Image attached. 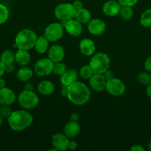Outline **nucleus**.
<instances>
[{
    "instance_id": "nucleus-1",
    "label": "nucleus",
    "mask_w": 151,
    "mask_h": 151,
    "mask_svg": "<svg viewBox=\"0 0 151 151\" xmlns=\"http://www.w3.org/2000/svg\"><path fill=\"white\" fill-rule=\"evenodd\" d=\"M68 98L76 106H82L90 98V91L84 83L76 81L68 86Z\"/></svg>"
},
{
    "instance_id": "nucleus-2",
    "label": "nucleus",
    "mask_w": 151,
    "mask_h": 151,
    "mask_svg": "<svg viewBox=\"0 0 151 151\" xmlns=\"http://www.w3.org/2000/svg\"><path fill=\"white\" fill-rule=\"evenodd\" d=\"M33 118L27 111H15L7 118L10 128L13 131H21L28 128L32 124Z\"/></svg>"
},
{
    "instance_id": "nucleus-3",
    "label": "nucleus",
    "mask_w": 151,
    "mask_h": 151,
    "mask_svg": "<svg viewBox=\"0 0 151 151\" xmlns=\"http://www.w3.org/2000/svg\"><path fill=\"white\" fill-rule=\"evenodd\" d=\"M37 35L34 31L30 29H23L19 31L15 38V43L18 49L25 50H30L33 48Z\"/></svg>"
},
{
    "instance_id": "nucleus-4",
    "label": "nucleus",
    "mask_w": 151,
    "mask_h": 151,
    "mask_svg": "<svg viewBox=\"0 0 151 151\" xmlns=\"http://www.w3.org/2000/svg\"><path fill=\"white\" fill-rule=\"evenodd\" d=\"M110 60L109 56L103 52H99L93 55L90 59V66L93 73L103 74L107 69H109Z\"/></svg>"
},
{
    "instance_id": "nucleus-5",
    "label": "nucleus",
    "mask_w": 151,
    "mask_h": 151,
    "mask_svg": "<svg viewBox=\"0 0 151 151\" xmlns=\"http://www.w3.org/2000/svg\"><path fill=\"white\" fill-rule=\"evenodd\" d=\"M76 10L74 8L72 4L62 3L57 5L55 8L54 15L57 19L60 21H68L75 19Z\"/></svg>"
},
{
    "instance_id": "nucleus-6",
    "label": "nucleus",
    "mask_w": 151,
    "mask_h": 151,
    "mask_svg": "<svg viewBox=\"0 0 151 151\" xmlns=\"http://www.w3.org/2000/svg\"><path fill=\"white\" fill-rule=\"evenodd\" d=\"M18 102L21 107L25 109H32L38 104L39 99L33 91H25L19 94Z\"/></svg>"
},
{
    "instance_id": "nucleus-7",
    "label": "nucleus",
    "mask_w": 151,
    "mask_h": 151,
    "mask_svg": "<svg viewBox=\"0 0 151 151\" xmlns=\"http://www.w3.org/2000/svg\"><path fill=\"white\" fill-rule=\"evenodd\" d=\"M64 34V27L60 23H52L46 27L44 36L49 42H56L62 38Z\"/></svg>"
},
{
    "instance_id": "nucleus-8",
    "label": "nucleus",
    "mask_w": 151,
    "mask_h": 151,
    "mask_svg": "<svg viewBox=\"0 0 151 151\" xmlns=\"http://www.w3.org/2000/svg\"><path fill=\"white\" fill-rule=\"evenodd\" d=\"M53 65L54 63L49 58L39 59L34 65V72L38 76H47L53 72Z\"/></svg>"
},
{
    "instance_id": "nucleus-9",
    "label": "nucleus",
    "mask_w": 151,
    "mask_h": 151,
    "mask_svg": "<svg viewBox=\"0 0 151 151\" xmlns=\"http://www.w3.org/2000/svg\"><path fill=\"white\" fill-rule=\"evenodd\" d=\"M105 89L111 95L118 97L124 94L126 87L121 80L113 78L109 81H107Z\"/></svg>"
},
{
    "instance_id": "nucleus-10",
    "label": "nucleus",
    "mask_w": 151,
    "mask_h": 151,
    "mask_svg": "<svg viewBox=\"0 0 151 151\" xmlns=\"http://www.w3.org/2000/svg\"><path fill=\"white\" fill-rule=\"evenodd\" d=\"M88 30L93 35H101L106 30V24L99 19H91L88 22Z\"/></svg>"
},
{
    "instance_id": "nucleus-11",
    "label": "nucleus",
    "mask_w": 151,
    "mask_h": 151,
    "mask_svg": "<svg viewBox=\"0 0 151 151\" xmlns=\"http://www.w3.org/2000/svg\"><path fill=\"white\" fill-rule=\"evenodd\" d=\"M107 81L102 74L93 73L89 79V83L91 88L96 91H102L105 89Z\"/></svg>"
},
{
    "instance_id": "nucleus-12",
    "label": "nucleus",
    "mask_w": 151,
    "mask_h": 151,
    "mask_svg": "<svg viewBox=\"0 0 151 151\" xmlns=\"http://www.w3.org/2000/svg\"><path fill=\"white\" fill-rule=\"evenodd\" d=\"M69 139L65 134L57 133L52 137V145L57 150H65L68 148Z\"/></svg>"
},
{
    "instance_id": "nucleus-13",
    "label": "nucleus",
    "mask_w": 151,
    "mask_h": 151,
    "mask_svg": "<svg viewBox=\"0 0 151 151\" xmlns=\"http://www.w3.org/2000/svg\"><path fill=\"white\" fill-rule=\"evenodd\" d=\"M121 5L118 1L109 0L103 4L102 11L107 16H115L119 13Z\"/></svg>"
},
{
    "instance_id": "nucleus-14",
    "label": "nucleus",
    "mask_w": 151,
    "mask_h": 151,
    "mask_svg": "<svg viewBox=\"0 0 151 151\" xmlns=\"http://www.w3.org/2000/svg\"><path fill=\"white\" fill-rule=\"evenodd\" d=\"M16 100V96L13 90L7 87L0 88V105L10 106Z\"/></svg>"
},
{
    "instance_id": "nucleus-15",
    "label": "nucleus",
    "mask_w": 151,
    "mask_h": 151,
    "mask_svg": "<svg viewBox=\"0 0 151 151\" xmlns=\"http://www.w3.org/2000/svg\"><path fill=\"white\" fill-rule=\"evenodd\" d=\"M65 28V30L68 34L74 37H77L80 35L81 32H82L81 24L78 22L76 19H72L67 21Z\"/></svg>"
},
{
    "instance_id": "nucleus-16",
    "label": "nucleus",
    "mask_w": 151,
    "mask_h": 151,
    "mask_svg": "<svg viewBox=\"0 0 151 151\" xmlns=\"http://www.w3.org/2000/svg\"><path fill=\"white\" fill-rule=\"evenodd\" d=\"M65 57V50L63 47L58 44L53 45L48 51V58L53 62H62Z\"/></svg>"
},
{
    "instance_id": "nucleus-17",
    "label": "nucleus",
    "mask_w": 151,
    "mask_h": 151,
    "mask_svg": "<svg viewBox=\"0 0 151 151\" xmlns=\"http://www.w3.org/2000/svg\"><path fill=\"white\" fill-rule=\"evenodd\" d=\"M79 50L84 55L90 56L94 53L96 50V46L91 39L83 38L79 43Z\"/></svg>"
},
{
    "instance_id": "nucleus-18",
    "label": "nucleus",
    "mask_w": 151,
    "mask_h": 151,
    "mask_svg": "<svg viewBox=\"0 0 151 151\" xmlns=\"http://www.w3.org/2000/svg\"><path fill=\"white\" fill-rule=\"evenodd\" d=\"M78 80V73L74 69H68L61 75V83L63 86H68Z\"/></svg>"
},
{
    "instance_id": "nucleus-19",
    "label": "nucleus",
    "mask_w": 151,
    "mask_h": 151,
    "mask_svg": "<svg viewBox=\"0 0 151 151\" xmlns=\"http://www.w3.org/2000/svg\"><path fill=\"white\" fill-rule=\"evenodd\" d=\"M80 132V125L77 122H68L64 128V134L68 137V138H73L78 135Z\"/></svg>"
},
{
    "instance_id": "nucleus-20",
    "label": "nucleus",
    "mask_w": 151,
    "mask_h": 151,
    "mask_svg": "<svg viewBox=\"0 0 151 151\" xmlns=\"http://www.w3.org/2000/svg\"><path fill=\"white\" fill-rule=\"evenodd\" d=\"M15 61L20 66H27L30 62V55L28 50L18 49L15 53Z\"/></svg>"
},
{
    "instance_id": "nucleus-21",
    "label": "nucleus",
    "mask_w": 151,
    "mask_h": 151,
    "mask_svg": "<svg viewBox=\"0 0 151 151\" xmlns=\"http://www.w3.org/2000/svg\"><path fill=\"white\" fill-rule=\"evenodd\" d=\"M55 90V86L49 81H43L38 85V91L42 95H50Z\"/></svg>"
},
{
    "instance_id": "nucleus-22",
    "label": "nucleus",
    "mask_w": 151,
    "mask_h": 151,
    "mask_svg": "<svg viewBox=\"0 0 151 151\" xmlns=\"http://www.w3.org/2000/svg\"><path fill=\"white\" fill-rule=\"evenodd\" d=\"M75 19L81 24H87L91 20V15L87 9L82 7L76 10Z\"/></svg>"
},
{
    "instance_id": "nucleus-23",
    "label": "nucleus",
    "mask_w": 151,
    "mask_h": 151,
    "mask_svg": "<svg viewBox=\"0 0 151 151\" xmlns=\"http://www.w3.org/2000/svg\"><path fill=\"white\" fill-rule=\"evenodd\" d=\"M48 46L49 41L44 35H41V36L37 38L34 47H35V50L37 52L43 54V53L46 52V51L48 49Z\"/></svg>"
},
{
    "instance_id": "nucleus-24",
    "label": "nucleus",
    "mask_w": 151,
    "mask_h": 151,
    "mask_svg": "<svg viewBox=\"0 0 151 151\" xmlns=\"http://www.w3.org/2000/svg\"><path fill=\"white\" fill-rule=\"evenodd\" d=\"M33 72L28 67H22L16 72V78L22 82H27L33 77Z\"/></svg>"
},
{
    "instance_id": "nucleus-25",
    "label": "nucleus",
    "mask_w": 151,
    "mask_h": 151,
    "mask_svg": "<svg viewBox=\"0 0 151 151\" xmlns=\"http://www.w3.org/2000/svg\"><path fill=\"white\" fill-rule=\"evenodd\" d=\"M0 60L4 64H9L15 61V53L10 50H4L0 56Z\"/></svg>"
},
{
    "instance_id": "nucleus-26",
    "label": "nucleus",
    "mask_w": 151,
    "mask_h": 151,
    "mask_svg": "<svg viewBox=\"0 0 151 151\" xmlns=\"http://www.w3.org/2000/svg\"><path fill=\"white\" fill-rule=\"evenodd\" d=\"M140 23L144 27H151V8L147 9L142 13Z\"/></svg>"
},
{
    "instance_id": "nucleus-27",
    "label": "nucleus",
    "mask_w": 151,
    "mask_h": 151,
    "mask_svg": "<svg viewBox=\"0 0 151 151\" xmlns=\"http://www.w3.org/2000/svg\"><path fill=\"white\" fill-rule=\"evenodd\" d=\"M120 16L124 20H129L133 16V10L132 7L129 6H121L119 11Z\"/></svg>"
},
{
    "instance_id": "nucleus-28",
    "label": "nucleus",
    "mask_w": 151,
    "mask_h": 151,
    "mask_svg": "<svg viewBox=\"0 0 151 151\" xmlns=\"http://www.w3.org/2000/svg\"><path fill=\"white\" fill-rule=\"evenodd\" d=\"M137 81L142 85H149L151 83V75L148 72H140L137 75Z\"/></svg>"
},
{
    "instance_id": "nucleus-29",
    "label": "nucleus",
    "mask_w": 151,
    "mask_h": 151,
    "mask_svg": "<svg viewBox=\"0 0 151 151\" xmlns=\"http://www.w3.org/2000/svg\"><path fill=\"white\" fill-rule=\"evenodd\" d=\"M9 18V10L4 4L0 3V25L3 24Z\"/></svg>"
},
{
    "instance_id": "nucleus-30",
    "label": "nucleus",
    "mask_w": 151,
    "mask_h": 151,
    "mask_svg": "<svg viewBox=\"0 0 151 151\" xmlns=\"http://www.w3.org/2000/svg\"><path fill=\"white\" fill-rule=\"evenodd\" d=\"M79 75L80 77H81L82 79H90V77L93 75V71L92 70L90 65H89V66H84L81 68V69H80Z\"/></svg>"
},
{
    "instance_id": "nucleus-31",
    "label": "nucleus",
    "mask_w": 151,
    "mask_h": 151,
    "mask_svg": "<svg viewBox=\"0 0 151 151\" xmlns=\"http://www.w3.org/2000/svg\"><path fill=\"white\" fill-rule=\"evenodd\" d=\"M66 66L63 63L58 62V63H54L53 65V72L56 75H62L66 71Z\"/></svg>"
},
{
    "instance_id": "nucleus-32",
    "label": "nucleus",
    "mask_w": 151,
    "mask_h": 151,
    "mask_svg": "<svg viewBox=\"0 0 151 151\" xmlns=\"http://www.w3.org/2000/svg\"><path fill=\"white\" fill-rule=\"evenodd\" d=\"M12 110L10 106L7 105H0V116L2 118H8L12 114Z\"/></svg>"
},
{
    "instance_id": "nucleus-33",
    "label": "nucleus",
    "mask_w": 151,
    "mask_h": 151,
    "mask_svg": "<svg viewBox=\"0 0 151 151\" xmlns=\"http://www.w3.org/2000/svg\"><path fill=\"white\" fill-rule=\"evenodd\" d=\"M119 2L121 6H129V7H133L139 0H117Z\"/></svg>"
},
{
    "instance_id": "nucleus-34",
    "label": "nucleus",
    "mask_w": 151,
    "mask_h": 151,
    "mask_svg": "<svg viewBox=\"0 0 151 151\" xmlns=\"http://www.w3.org/2000/svg\"><path fill=\"white\" fill-rule=\"evenodd\" d=\"M144 66V69L147 72L151 73V55L146 59Z\"/></svg>"
},
{
    "instance_id": "nucleus-35",
    "label": "nucleus",
    "mask_w": 151,
    "mask_h": 151,
    "mask_svg": "<svg viewBox=\"0 0 151 151\" xmlns=\"http://www.w3.org/2000/svg\"><path fill=\"white\" fill-rule=\"evenodd\" d=\"M102 75H103L104 78H105V79L106 80V81H109V80H110L111 78H114L113 72L110 71L109 69H107V70L102 74Z\"/></svg>"
},
{
    "instance_id": "nucleus-36",
    "label": "nucleus",
    "mask_w": 151,
    "mask_h": 151,
    "mask_svg": "<svg viewBox=\"0 0 151 151\" xmlns=\"http://www.w3.org/2000/svg\"><path fill=\"white\" fill-rule=\"evenodd\" d=\"M72 4L74 7V8H75L76 10H79V9L82 8L83 7L82 2H81V1H79V0H76V1H74Z\"/></svg>"
},
{
    "instance_id": "nucleus-37",
    "label": "nucleus",
    "mask_w": 151,
    "mask_h": 151,
    "mask_svg": "<svg viewBox=\"0 0 151 151\" xmlns=\"http://www.w3.org/2000/svg\"><path fill=\"white\" fill-rule=\"evenodd\" d=\"M15 70V66L13 63H9V64L5 65V72H8V73H11Z\"/></svg>"
},
{
    "instance_id": "nucleus-38",
    "label": "nucleus",
    "mask_w": 151,
    "mask_h": 151,
    "mask_svg": "<svg viewBox=\"0 0 151 151\" xmlns=\"http://www.w3.org/2000/svg\"><path fill=\"white\" fill-rule=\"evenodd\" d=\"M77 143L75 141H69V143H68V148L70 150H76L77 148Z\"/></svg>"
},
{
    "instance_id": "nucleus-39",
    "label": "nucleus",
    "mask_w": 151,
    "mask_h": 151,
    "mask_svg": "<svg viewBox=\"0 0 151 151\" xmlns=\"http://www.w3.org/2000/svg\"><path fill=\"white\" fill-rule=\"evenodd\" d=\"M130 150L132 151H144L145 149L142 146L139 145H136L132 146Z\"/></svg>"
},
{
    "instance_id": "nucleus-40",
    "label": "nucleus",
    "mask_w": 151,
    "mask_h": 151,
    "mask_svg": "<svg viewBox=\"0 0 151 151\" xmlns=\"http://www.w3.org/2000/svg\"><path fill=\"white\" fill-rule=\"evenodd\" d=\"M5 72V64L0 60V78L3 76Z\"/></svg>"
},
{
    "instance_id": "nucleus-41",
    "label": "nucleus",
    "mask_w": 151,
    "mask_h": 151,
    "mask_svg": "<svg viewBox=\"0 0 151 151\" xmlns=\"http://www.w3.org/2000/svg\"><path fill=\"white\" fill-rule=\"evenodd\" d=\"M61 94L64 97H67L68 96V86L62 85V90H61Z\"/></svg>"
},
{
    "instance_id": "nucleus-42",
    "label": "nucleus",
    "mask_w": 151,
    "mask_h": 151,
    "mask_svg": "<svg viewBox=\"0 0 151 151\" xmlns=\"http://www.w3.org/2000/svg\"><path fill=\"white\" fill-rule=\"evenodd\" d=\"M25 91H33V86L30 83H28L25 84Z\"/></svg>"
},
{
    "instance_id": "nucleus-43",
    "label": "nucleus",
    "mask_w": 151,
    "mask_h": 151,
    "mask_svg": "<svg viewBox=\"0 0 151 151\" xmlns=\"http://www.w3.org/2000/svg\"><path fill=\"white\" fill-rule=\"evenodd\" d=\"M146 94L147 95V97L151 100V83H150L149 85H147V86Z\"/></svg>"
},
{
    "instance_id": "nucleus-44",
    "label": "nucleus",
    "mask_w": 151,
    "mask_h": 151,
    "mask_svg": "<svg viewBox=\"0 0 151 151\" xmlns=\"http://www.w3.org/2000/svg\"><path fill=\"white\" fill-rule=\"evenodd\" d=\"M78 115L76 113L72 114L70 116V121H73V122H78Z\"/></svg>"
},
{
    "instance_id": "nucleus-45",
    "label": "nucleus",
    "mask_w": 151,
    "mask_h": 151,
    "mask_svg": "<svg viewBox=\"0 0 151 151\" xmlns=\"http://www.w3.org/2000/svg\"><path fill=\"white\" fill-rule=\"evenodd\" d=\"M5 85H6L5 81H4L3 78H0V88H4V87H5Z\"/></svg>"
},
{
    "instance_id": "nucleus-46",
    "label": "nucleus",
    "mask_w": 151,
    "mask_h": 151,
    "mask_svg": "<svg viewBox=\"0 0 151 151\" xmlns=\"http://www.w3.org/2000/svg\"><path fill=\"white\" fill-rule=\"evenodd\" d=\"M147 147H148V150L151 151V141L150 142H149V144H148V145H147Z\"/></svg>"
},
{
    "instance_id": "nucleus-47",
    "label": "nucleus",
    "mask_w": 151,
    "mask_h": 151,
    "mask_svg": "<svg viewBox=\"0 0 151 151\" xmlns=\"http://www.w3.org/2000/svg\"><path fill=\"white\" fill-rule=\"evenodd\" d=\"M2 123H3V118L0 116V126L2 125Z\"/></svg>"
}]
</instances>
